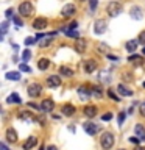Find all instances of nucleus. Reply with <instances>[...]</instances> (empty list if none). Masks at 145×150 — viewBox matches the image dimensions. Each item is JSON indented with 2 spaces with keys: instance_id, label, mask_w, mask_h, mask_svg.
I'll list each match as a JSON object with an SVG mask.
<instances>
[{
  "instance_id": "obj_13",
  "label": "nucleus",
  "mask_w": 145,
  "mask_h": 150,
  "mask_svg": "<svg viewBox=\"0 0 145 150\" xmlns=\"http://www.w3.org/2000/svg\"><path fill=\"white\" fill-rule=\"evenodd\" d=\"M41 106H42V111L44 112H50L55 108V102L51 100V98H45V100H42Z\"/></svg>"
},
{
  "instance_id": "obj_8",
  "label": "nucleus",
  "mask_w": 145,
  "mask_h": 150,
  "mask_svg": "<svg viewBox=\"0 0 145 150\" xmlns=\"http://www.w3.org/2000/svg\"><path fill=\"white\" fill-rule=\"evenodd\" d=\"M106 31V22L105 21H97L95 23H94V33L95 35H103V33Z\"/></svg>"
},
{
  "instance_id": "obj_48",
  "label": "nucleus",
  "mask_w": 145,
  "mask_h": 150,
  "mask_svg": "<svg viewBox=\"0 0 145 150\" xmlns=\"http://www.w3.org/2000/svg\"><path fill=\"white\" fill-rule=\"evenodd\" d=\"M47 150H58V149H56L55 145H49V147H47Z\"/></svg>"
},
{
  "instance_id": "obj_10",
  "label": "nucleus",
  "mask_w": 145,
  "mask_h": 150,
  "mask_svg": "<svg viewBox=\"0 0 145 150\" xmlns=\"http://www.w3.org/2000/svg\"><path fill=\"white\" fill-rule=\"evenodd\" d=\"M87 47V42L84 38H78V39H75V50L78 52V53H83L84 50H86Z\"/></svg>"
},
{
  "instance_id": "obj_23",
  "label": "nucleus",
  "mask_w": 145,
  "mask_h": 150,
  "mask_svg": "<svg viewBox=\"0 0 145 150\" xmlns=\"http://www.w3.org/2000/svg\"><path fill=\"white\" fill-rule=\"evenodd\" d=\"M49 66H50V61L47 58H41L39 61H37V69H39V70H47V69H49Z\"/></svg>"
},
{
  "instance_id": "obj_31",
  "label": "nucleus",
  "mask_w": 145,
  "mask_h": 150,
  "mask_svg": "<svg viewBox=\"0 0 145 150\" xmlns=\"http://www.w3.org/2000/svg\"><path fill=\"white\" fill-rule=\"evenodd\" d=\"M91 89H92V94L95 97H98L100 98L101 96H103V91H101V88H98V86H91Z\"/></svg>"
},
{
  "instance_id": "obj_49",
  "label": "nucleus",
  "mask_w": 145,
  "mask_h": 150,
  "mask_svg": "<svg viewBox=\"0 0 145 150\" xmlns=\"http://www.w3.org/2000/svg\"><path fill=\"white\" fill-rule=\"evenodd\" d=\"M134 150H145V149H144V147H136Z\"/></svg>"
},
{
  "instance_id": "obj_11",
  "label": "nucleus",
  "mask_w": 145,
  "mask_h": 150,
  "mask_svg": "<svg viewBox=\"0 0 145 150\" xmlns=\"http://www.w3.org/2000/svg\"><path fill=\"white\" fill-rule=\"evenodd\" d=\"M47 25H49V22H47L45 17H37L33 22V28H36V30H44Z\"/></svg>"
},
{
  "instance_id": "obj_45",
  "label": "nucleus",
  "mask_w": 145,
  "mask_h": 150,
  "mask_svg": "<svg viewBox=\"0 0 145 150\" xmlns=\"http://www.w3.org/2000/svg\"><path fill=\"white\" fill-rule=\"evenodd\" d=\"M130 141H131V142H133V144H139V142H140V141H142V139H140L139 136H137V138H136V136H133V138H130Z\"/></svg>"
},
{
  "instance_id": "obj_14",
  "label": "nucleus",
  "mask_w": 145,
  "mask_h": 150,
  "mask_svg": "<svg viewBox=\"0 0 145 150\" xmlns=\"http://www.w3.org/2000/svg\"><path fill=\"white\" fill-rule=\"evenodd\" d=\"M97 106H94V105H87V106H84V114H86V117H89V119H92V117H95L97 116Z\"/></svg>"
},
{
  "instance_id": "obj_7",
  "label": "nucleus",
  "mask_w": 145,
  "mask_h": 150,
  "mask_svg": "<svg viewBox=\"0 0 145 150\" xmlns=\"http://www.w3.org/2000/svg\"><path fill=\"white\" fill-rule=\"evenodd\" d=\"M91 96H92V89L91 88H87V86H80L78 88V97L81 98V100H89L91 98Z\"/></svg>"
},
{
  "instance_id": "obj_50",
  "label": "nucleus",
  "mask_w": 145,
  "mask_h": 150,
  "mask_svg": "<svg viewBox=\"0 0 145 150\" xmlns=\"http://www.w3.org/2000/svg\"><path fill=\"white\" fill-rule=\"evenodd\" d=\"M142 86H144V88H145V81H144V84H142Z\"/></svg>"
},
{
  "instance_id": "obj_19",
  "label": "nucleus",
  "mask_w": 145,
  "mask_h": 150,
  "mask_svg": "<svg viewBox=\"0 0 145 150\" xmlns=\"http://www.w3.org/2000/svg\"><path fill=\"white\" fill-rule=\"evenodd\" d=\"M139 44H140L139 39H131V41H126L125 47H126V50H128V52H134V50H137Z\"/></svg>"
},
{
  "instance_id": "obj_16",
  "label": "nucleus",
  "mask_w": 145,
  "mask_h": 150,
  "mask_svg": "<svg viewBox=\"0 0 145 150\" xmlns=\"http://www.w3.org/2000/svg\"><path fill=\"white\" fill-rule=\"evenodd\" d=\"M95 69H97V63L94 59L84 61V72H86V74H92Z\"/></svg>"
},
{
  "instance_id": "obj_12",
  "label": "nucleus",
  "mask_w": 145,
  "mask_h": 150,
  "mask_svg": "<svg viewBox=\"0 0 145 150\" xmlns=\"http://www.w3.org/2000/svg\"><path fill=\"white\" fill-rule=\"evenodd\" d=\"M47 84H49L50 88H59L61 77H59V75H50V77L47 78Z\"/></svg>"
},
{
  "instance_id": "obj_38",
  "label": "nucleus",
  "mask_w": 145,
  "mask_h": 150,
  "mask_svg": "<svg viewBox=\"0 0 145 150\" xmlns=\"http://www.w3.org/2000/svg\"><path fill=\"white\" fill-rule=\"evenodd\" d=\"M19 69H20V70H22V72H31V69H30V67H28V66H27V64H23V63H22L20 66H19Z\"/></svg>"
},
{
  "instance_id": "obj_30",
  "label": "nucleus",
  "mask_w": 145,
  "mask_h": 150,
  "mask_svg": "<svg viewBox=\"0 0 145 150\" xmlns=\"http://www.w3.org/2000/svg\"><path fill=\"white\" fill-rule=\"evenodd\" d=\"M98 78L101 80V81H109L111 80V77H109V72H108V70H103V72H100V75H98Z\"/></svg>"
},
{
  "instance_id": "obj_26",
  "label": "nucleus",
  "mask_w": 145,
  "mask_h": 150,
  "mask_svg": "<svg viewBox=\"0 0 145 150\" xmlns=\"http://www.w3.org/2000/svg\"><path fill=\"white\" fill-rule=\"evenodd\" d=\"M59 74L64 75V77H72L73 70L70 69V67H65V66H61V67H59Z\"/></svg>"
},
{
  "instance_id": "obj_36",
  "label": "nucleus",
  "mask_w": 145,
  "mask_h": 150,
  "mask_svg": "<svg viewBox=\"0 0 145 150\" xmlns=\"http://www.w3.org/2000/svg\"><path fill=\"white\" fill-rule=\"evenodd\" d=\"M89 6H91V11L94 13L97 9V0H89Z\"/></svg>"
},
{
  "instance_id": "obj_28",
  "label": "nucleus",
  "mask_w": 145,
  "mask_h": 150,
  "mask_svg": "<svg viewBox=\"0 0 145 150\" xmlns=\"http://www.w3.org/2000/svg\"><path fill=\"white\" fill-rule=\"evenodd\" d=\"M63 31H64L67 36L73 38V39H78V38H80V35H78V31H77V30H69V28H63Z\"/></svg>"
},
{
  "instance_id": "obj_20",
  "label": "nucleus",
  "mask_w": 145,
  "mask_h": 150,
  "mask_svg": "<svg viewBox=\"0 0 145 150\" xmlns=\"http://www.w3.org/2000/svg\"><path fill=\"white\" fill-rule=\"evenodd\" d=\"M17 117H19L20 120H25V122H31V120H33V116H31L30 111H19Z\"/></svg>"
},
{
  "instance_id": "obj_3",
  "label": "nucleus",
  "mask_w": 145,
  "mask_h": 150,
  "mask_svg": "<svg viewBox=\"0 0 145 150\" xmlns=\"http://www.w3.org/2000/svg\"><path fill=\"white\" fill-rule=\"evenodd\" d=\"M75 13H77V6H75L73 3L64 5L63 9H61V16H63V17H72Z\"/></svg>"
},
{
  "instance_id": "obj_34",
  "label": "nucleus",
  "mask_w": 145,
  "mask_h": 150,
  "mask_svg": "<svg viewBox=\"0 0 145 150\" xmlns=\"http://www.w3.org/2000/svg\"><path fill=\"white\" fill-rule=\"evenodd\" d=\"M30 58H31V52H30V50H23V52H22V59L27 63Z\"/></svg>"
},
{
  "instance_id": "obj_6",
  "label": "nucleus",
  "mask_w": 145,
  "mask_h": 150,
  "mask_svg": "<svg viewBox=\"0 0 145 150\" xmlns=\"http://www.w3.org/2000/svg\"><path fill=\"white\" fill-rule=\"evenodd\" d=\"M27 91H28V96L30 97H37V96H41V92H42V86L39 83H31Z\"/></svg>"
},
{
  "instance_id": "obj_47",
  "label": "nucleus",
  "mask_w": 145,
  "mask_h": 150,
  "mask_svg": "<svg viewBox=\"0 0 145 150\" xmlns=\"http://www.w3.org/2000/svg\"><path fill=\"white\" fill-rule=\"evenodd\" d=\"M108 58H109V59H114V61H117V59H119V56H115V55H112V53H108Z\"/></svg>"
},
{
  "instance_id": "obj_24",
  "label": "nucleus",
  "mask_w": 145,
  "mask_h": 150,
  "mask_svg": "<svg viewBox=\"0 0 145 150\" xmlns=\"http://www.w3.org/2000/svg\"><path fill=\"white\" fill-rule=\"evenodd\" d=\"M6 139L9 141V142H16V141H17V133H16V130L8 128V130H6Z\"/></svg>"
},
{
  "instance_id": "obj_51",
  "label": "nucleus",
  "mask_w": 145,
  "mask_h": 150,
  "mask_svg": "<svg viewBox=\"0 0 145 150\" xmlns=\"http://www.w3.org/2000/svg\"><path fill=\"white\" fill-rule=\"evenodd\" d=\"M144 55H145V47H144Z\"/></svg>"
},
{
  "instance_id": "obj_33",
  "label": "nucleus",
  "mask_w": 145,
  "mask_h": 150,
  "mask_svg": "<svg viewBox=\"0 0 145 150\" xmlns=\"http://www.w3.org/2000/svg\"><path fill=\"white\" fill-rule=\"evenodd\" d=\"M108 96H109V98H112L114 102H120V97L117 96V94L112 91V89H109V91H108Z\"/></svg>"
},
{
  "instance_id": "obj_41",
  "label": "nucleus",
  "mask_w": 145,
  "mask_h": 150,
  "mask_svg": "<svg viewBox=\"0 0 145 150\" xmlns=\"http://www.w3.org/2000/svg\"><path fill=\"white\" fill-rule=\"evenodd\" d=\"M139 112H140V116H144L145 117V100L140 103V108H139Z\"/></svg>"
},
{
  "instance_id": "obj_40",
  "label": "nucleus",
  "mask_w": 145,
  "mask_h": 150,
  "mask_svg": "<svg viewBox=\"0 0 145 150\" xmlns=\"http://www.w3.org/2000/svg\"><path fill=\"white\" fill-rule=\"evenodd\" d=\"M5 16H6L8 19H9V17H14V9H13V8H8L6 13H5Z\"/></svg>"
},
{
  "instance_id": "obj_53",
  "label": "nucleus",
  "mask_w": 145,
  "mask_h": 150,
  "mask_svg": "<svg viewBox=\"0 0 145 150\" xmlns=\"http://www.w3.org/2000/svg\"><path fill=\"white\" fill-rule=\"evenodd\" d=\"M41 150H45V149H41Z\"/></svg>"
},
{
  "instance_id": "obj_43",
  "label": "nucleus",
  "mask_w": 145,
  "mask_h": 150,
  "mask_svg": "<svg viewBox=\"0 0 145 150\" xmlns=\"http://www.w3.org/2000/svg\"><path fill=\"white\" fill-rule=\"evenodd\" d=\"M112 119V112H106V114L101 116V120H111Z\"/></svg>"
},
{
  "instance_id": "obj_9",
  "label": "nucleus",
  "mask_w": 145,
  "mask_h": 150,
  "mask_svg": "<svg viewBox=\"0 0 145 150\" xmlns=\"http://www.w3.org/2000/svg\"><path fill=\"white\" fill-rule=\"evenodd\" d=\"M75 111H77V108H75L72 103H65V105H63V108H61V112H63V116H65V117L73 116Z\"/></svg>"
},
{
  "instance_id": "obj_39",
  "label": "nucleus",
  "mask_w": 145,
  "mask_h": 150,
  "mask_svg": "<svg viewBox=\"0 0 145 150\" xmlns=\"http://www.w3.org/2000/svg\"><path fill=\"white\" fill-rule=\"evenodd\" d=\"M34 42H37L36 38H27V39H25V45H31V44H34Z\"/></svg>"
},
{
  "instance_id": "obj_46",
  "label": "nucleus",
  "mask_w": 145,
  "mask_h": 150,
  "mask_svg": "<svg viewBox=\"0 0 145 150\" xmlns=\"http://www.w3.org/2000/svg\"><path fill=\"white\" fill-rule=\"evenodd\" d=\"M13 21H14V23H16V25H19V27L22 25V21H20V19H19L17 16H14V17H13Z\"/></svg>"
},
{
  "instance_id": "obj_17",
  "label": "nucleus",
  "mask_w": 145,
  "mask_h": 150,
  "mask_svg": "<svg viewBox=\"0 0 145 150\" xmlns=\"http://www.w3.org/2000/svg\"><path fill=\"white\" fill-rule=\"evenodd\" d=\"M117 92H119L120 96H125V97H131V96H133V91L128 89L125 84H119V86H117Z\"/></svg>"
},
{
  "instance_id": "obj_29",
  "label": "nucleus",
  "mask_w": 145,
  "mask_h": 150,
  "mask_svg": "<svg viewBox=\"0 0 145 150\" xmlns=\"http://www.w3.org/2000/svg\"><path fill=\"white\" fill-rule=\"evenodd\" d=\"M6 78L8 80H13V81H19V80H20V74H19V72H8L6 74Z\"/></svg>"
},
{
  "instance_id": "obj_25",
  "label": "nucleus",
  "mask_w": 145,
  "mask_h": 150,
  "mask_svg": "<svg viewBox=\"0 0 145 150\" xmlns=\"http://www.w3.org/2000/svg\"><path fill=\"white\" fill-rule=\"evenodd\" d=\"M6 102H8V103H16V105H19V103H22L20 97H19V94H16V92L9 94L8 98H6Z\"/></svg>"
},
{
  "instance_id": "obj_1",
  "label": "nucleus",
  "mask_w": 145,
  "mask_h": 150,
  "mask_svg": "<svg viewBox=\"0 0 145 150\" xmlns=\"http://www.w3.org/2000/svg\"><path fill=\"white\" fill-rule=\"evenodd\" d=\"M114 142H115V139H114V134H112V133H109V131H105V133L101 134V138H100V144H101V147L105 149V150L112 149Z\"/></svg>"
},
{
  "instance_id": "obj_21",
  "label": "nucleus",
  "mask_w": 145,
  "mask_h": 150,
  "mask_svg": "<svg viewBox=\"0 0 145 150\" xmlns=\"http://www.w3.org/2000/svg\"><path fill=\"white\" fill-rule=\"evenodd\" d=\"M130 16L133 17V19L140 21V19H142V11H140L139 6H133V8H131V11H130Z\"/></svg>"
},
{
  "instance_id": "obj_15",
  "label": "nucleus",
  "mask_w": 145,
  "mask_h": 150,
  "mask_svg": "<svg viewBox=\"0 0 145 150\" xmlns=\"http://www.w3.org/2000/svg\"><path fill=\"white\" fill-rule=\"evenodd\" d=\"M36 144H37V138L36 136H30V138L23 142V150H31Z\"/></svg>"
},
{
  "instance_id": "obj_4",
  "label": "nucleus",
  "mask_w": 145,
  "mask_h": 150,
  "mask_svg": "<svg viewBox=\"0 0 145 150\" xmlns=\"http://www.w3.org/2000/svg\"><path fill=\"white\" fill-rule=\"evenodd\" d=\"M33 13V5L30 2H22L20 5H19V14L20 16H30V14Z\"/></svg>"
},
{
  "instance_id": "obj_37",
  "label": "nucleus",
  "mask_w": 145,
  "mask_h": 150,
  "mask_svg": "<svg viewBox=\"0 0 145 150\" xmlns=\"http://www.w3.org/2000/svg\"><path fill=\"white\" fill-rule=\"evenodd\" d=\"M6 31H8V22L5 21V22H2V36H5Z\"/></svg>"
},
{
  "instance_id": "obj_44",
  "label": "nucleus",
  "mask_w": 145,
  "mask_h": 150,
  "mask_svg": "<svg viewBox=\"0 0 145 150\" xmlns=\"http://www.w3.org/2000/svg\"><path fill=\"white\" fill-rule=\"evenodd\" d=\"M139 42H140V44H145V31H140V35H139Z\"/></svg>"
},
{
  "instance_id": "obj_2",
  "label": "nucleus",
  "mask_w": 145,
  "mask_h": 150,
  "mask_svg": "<svg viewBox=\"0 0 145 150\" xmlns=\"http://www.w3.org/2000/svg\"><path fill=\"white\" fill-rule=\"evenodd\" d=\"M122 9H123V6H122V3H119V2H111V3H108V6H106V11L111 17H117L122 13Z\"/></svg>"
},
{
  "instance_id": "obj_52",
  "label": "nucleus",
  "mask_w": 145,
  "mask_h": 150,
  "mask_svg": "<svg viewBox=\"0 0 145 150\" xmlns=\"http://www.w3.org/2000/svg\"><path fill=\"white\" fill-rule=\"evenodd\" d=\"M119 150H125V149H119Z\"/></svg>"
},
{
  "instance_id": "obj_5",
  "label": "nucleus",
  "mask_w": 145,
  "mask_h": 150,
  "mask_svg": "<svg viewBox=\"0 0 145 150\" xmlns=\"http://www.w3.org/2000/svg\"><path fill=\"white\" fill-rule=\"evenodd\" d=\"M83 128H84V131H86L87 134L94 136V134H97L98 131H100V125L94 124V122H86V124L83 125Z\"/></svg>"
},
{
  "instance_id": "obj_42",
  "label": "nucleus",
  "mask_w": 145,
  "mask_h": 150,
  "mask_svg": "<svg viewBox=\"0 0 145 150\" xmlns=\"http://www.w3.org/2000/svg\"><path fill=\"white\" fill-rule=\"evenodd\" d=\"M77 27H78V22H70L65 28H69V30H77Z\"/></svg>"
},
{
  "instance_id": "obj_22",
  "label": "nucleus",
  "mask_w": 145,
  "mask_h": 150,
  "mask_svg": "<svg viewBox=\"0 0 145 150\" xmlns=\"http://www.w3.org/2000/svg\"><path fill=\"white\" fill-rule=\"evenodd\" d=\"M134 131H136V134H137L140 139L145 141V127H144L142 124H137V125H136V127H134Z\"/></svg>"
},
{
  "instance_id": "obj_35",
  "label": "nucleus",
  "mask_w": 145,
  "mask_h": 150,
  "mask_svg": "<svg viewBox=\"0 0 145 150\" xmlns=\"http://www.w3.org/2000/svg\"><path fill=\"white\" fill-rule=\"evenodd\" d=\"M126 119V112L125 111H122L120 114H119V125H123V120Z\"/></svg>"
},
{
  "instance_id": "obj_18",
  "label": "nucleus",
  "mask_w": 145,
  "mask_h": 150,
  "mask_svg": "<svg viewBox=\"0 0 145 150\" xmlns=\"http://www.w3.org/2000/svg\"><path fill=\"white\" fill-rule=\"evenodd\" d=\"M53 36H55V33H51V35H47L44 36L41 41H37V44H39L41 47H47V45H50L51 44V41H53Z\"/></svg>"
},
{
  "instance_id": "obj_27",
  "label": "nucleus",
  "mask_w": 145,
  "mask_h": 150,
  "mask_svg": "<svg viewBox=\"0 0 145 150\" xmlns=\"http://www.w3.org/2000/svg\"><path fill=\"white\" fill-rule=\"evenodd\" d=\"M128 61H133L136 66H142V64H144V59L140 58L139 55H131L130 58H128Z\"/></svg>"
},
{
  "instance_id": "obj_32",
  "label": "nucleus",
  "mask_w": 145,
  "mask_h": 150,
  "mask_svg": "<svg viewBox=\"0 0 145 150\" xmlns=\"http://www.w3.org/2000/svg\"><path fill=\"white\" fill-rule=\"evenodd\" d=\"M108 50H109V47H108L106 44H100L97 47V52L98 53H105V55H108Z\"/></svg>"
}]
</instances>
